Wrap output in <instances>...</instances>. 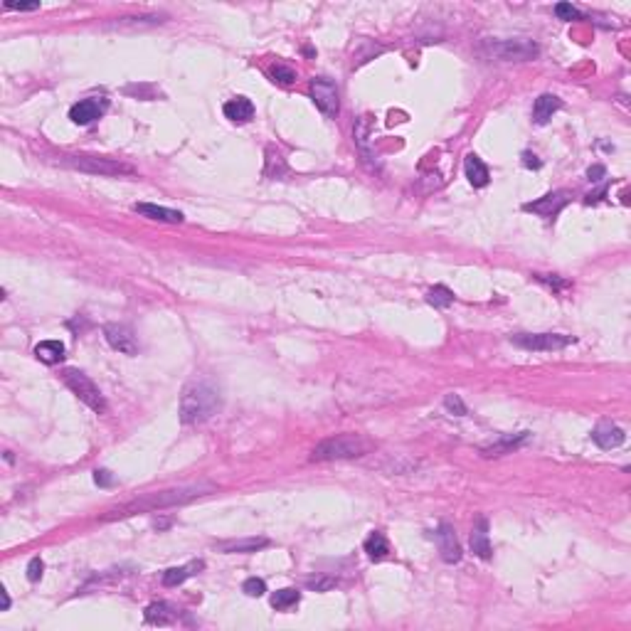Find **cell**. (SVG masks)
I'll list each match as a JSON object with an SVG mask.
<instances>
[{"instance_id": "6da1fadb", "label": "cell", "mask_w": 631, "mask_h": 631, "mask_svg": "<svg viewBox=\"0 0 631 631\" xmlns=\"http://www.w3.org/2000/svg\"><path fill=\"white\" fill-rule=\"evenodd\" d=\"M212 484H190V486H180V488H168V491H156V493H146L141 498H133V501L124 503V506H116L111 511H106L104 521H116V518H129L136 516V513H156L163 511V508H173V506H183V503H190L200 495L215 493Z\"/></svg>"}, {"instance_id": "7a4b0ae2", "label": "cell", "mask_w": 631, "mask_h": 631, "mask_svg": "<svg viewBox=\"0 0 631 631\" xmlns=\"http://www.w3.org/2000/svg\"><path fill=\"white\" fill-rule=\"evenodd\" d=\"M219 409V392L208 382H193L180 395V422L200 424Z\"/></svg>"}, {"instance_id": "3957f363", "label": "cell", "mask_w": 631, "mask_h": 631, "mask_svg": "<svg viewBox=\"0 0 631 631\" xmlns=\"http://www.w3.org/2000/svg\"><path fill=\"white\" fill-rule=\"evenodd\" d=\"M368 451L365 439L355 437V434H338V437L324 439L319 447L313 449V461H335V459H355Z\"/></svg>"}, {"instance_id": "277c9868", "label": "cell", "mask_w": 631, "mask_h": 631, "mask_svg": "<svg viewBox=\"0 0 631 631\" xmlns=\"http://www.w3.org/2000/svg\"><path fill=\"white\" fill-rule=\"evenodd\" d=\"M62 382L79 397V400L87 405L89 409H94V412H106V400L104 395L99 392V387L92 382V377L84 375L82 370H64L62 372Z\"/></svg>"}, {"instance_id": "5b68a950", "label": "cell", "mask_w": 631, "mask_h": 631, "mask_svg": "<svg viewBox=\"0 0 631 631\" xmlns=\"http://www.w3.org/2000/svg\"><path fill=\"white\" fill-rule=\"evenodd\" d=\"M64 163L77 171L94 173V175H121V173H133V168L126 163L111 161V158H96V156H64Z\"/></svg>"}, {"instance_id": "8992f818", "label": "cell", "mask_w": 631, "mask_h": 631, "mask_svg": "<svg viewBox=\"0 0 631 631\" xmlns=\"http://www.w3.org/2000/svg\"><path fill=\"white\" fill-rule=\"evenodd\" d=\"M511 343H516L518 348H525V350L548 353V350L567 348L570 343H574V338L563 333H518V335H511Z\"/></svg>"}, {"instance_id": "52a82bcc", "label": "cell", "mask_w": 631, "mask_h": 631, "mask_svg": "<svg viewBox=\"0 0 631 631\" xmlns=\"http://www.w3.org/2000/svg\"><path fill=\"white\" fill-rule=\"evenodd\" d=\"M311 99L313 104L319 106V111L328 119H333L338 114V87H335L331 79L319 77L311 82Z\"/></svg>"}, {"instance_id": "ba28073f", "label": "cell", "mask_w": 631, "mask_h": 631, "mask_svg": "<svg viewBox=\"0 0 631 631\" xmlns=\"http://www.w3.org/2000/svg\"><path fill=\"white\" fill-rule=\"evenodd\" d=\"M540 52L535 42L530 40H501L491 45V55H495L498 59H516V62H525V59H532Z\"/></svg>"}, {"instance_id": "9c48e42d", "label": "cell", "mask_w": 631, "mask_h": 631, "mask_svg": "<svg viewBox=\"0 0 631 631\" xmlns=\"http://www.w3.org/2000/svg\"><path fill=\"white\" fill-rule=\"evenodd\" d=\"M104 338L106 343L111 345L114 350L126 355H136L138 353V340L133 335V331L124 324H106L104 326Z\"/></svg>"}, {"instance_id": "30bf717a", "label": "cell", "mask_w": 631, "mask_h": 631, "mask_svg": "<svg viewBox=\"0 0 631 631\" xmlns=\"http://www.w3.org/2000/svg\"><path fill=\"white\" fill-rule=\"evenodd\" d=\"M567 203H570L567 190H555V193H548L545 198L535 200V203H525L523 210L540 215V217H558L563 212V208H567Z\"/></svg>"}, {"instance_id": "8fae6325", "label": "cell", "mask_w": 631, "mask_h": 631, "mask_svg": "<svg viewBox=\"0 0 631 631\" xmlns=\"http://www.w3.org/2000/svg\"><path fill=\"white\" fill-rule=\"evenodd\" d=\"M434 537H437V548H439V555H442L444 563H449V565L459 563L461 545H459V540H456L454 528L449 525V523H442V525L437 528V532H434Z\"/></svg>"}, {"instance_id": "7c38bea8", "label": "cell", "mask_w": 631, "mask_h": 631, "mask_svg": "<svg viewBox=\"0 0 631 631\" xmlns=\"http://www.w3.org/2000/svg\"><path fill=\"white\" fill-rule=\"evenodd\" d=\"M104 109H106V101H99V99H94V96H89V99L77 101V104L69 109V119L79 126H87V124H92V121L99 119V116L104 114Z\"/></svg>"}, {"instance_id": "4fadbf2b", "label": "cell", "mask_w": 631, "mask_h": 631, "mask_svg": "<svg viewBox=\"0 0 631 631\" xmlns=\"http://www.w3.org/2000/svg\"><path fill=\"white\" fill-rule=\"evenodd\" d=\"M133 212L143 215L148 219H158V222H173V224H180L183 222V212H177V210L171 208H161V205H153V203H136L133 205Z\"/></svg>"}, {"instance_id": "5bb4252c", "label": "cell", "mask_w": 631, "mask_h": 631, "mask_svg": "<svg viewBox=\"0 0 631 631\" xmlns=\"http://www.w3.org/2000/svg\"><path fill=\"white\" fill-rule=\"evenodd\" d=\"M592 439H595V444L602 449H616L626 442V434H624V429L616 427V424H600V427L592 432Z\"/></svg>"}, {"instance_id": "9a60e30c", "label": "cell", "mask_w": 631, "mask_h": 631, "mask_svg": "<svg viewBox=\"0 0 631 631\" xmlns=\"http://www.w3.org/2000/svg\"><path fill=\"white\" fill-rule=\"evenodd\" d=\"M464 171H466V177H469V183L474 185V188H486V185H488L491 173L476 153H469V156L464 158Z\"/></svg>"}, {"instance_id": "2e32d148", "label": "cell", "mask_w": 631, "mask_h": 631, "mask_svg": "<svg viewBox=\"0 0 631 631\" xmlns=\"http://www.w3.org/2000/svg\"><path fill=\"white\" fill-rule=\"evenodd\" d=\"M471 550L474 555H479L481 560L491 558V540H488V521L486 518H479L471 530Z\"/></svg>"}, {"instance_id": "e0dca14e", "label": "cell", "mask_w": 631, "mask_h": 631, "mask_svg": "<svg viewBox=\"0 0 631 631\" xmlns=\"http://www.w3.org/2000/svg\"><path fill=\"white\" fill-rule=\"evenodd\" d=\"M64 353H67V348H64L62 340H42V343L35 345L37 360H42L45 365H57V363H62Z\"/></svg>"}, {"instance_id": "ac0fdd59", "label": "cell", "mask_w": 631, "mask_h": 631, "mask_svg": "<svg viewBox=\"0 0 631 631\" xmlns=\"http://www.w3.org/2000/svg\"><path fill=\"white\" fill-rule=\"evenodd\" d=\"M560 106H563V101H560L558 96H553V94H540V96H537V99H535V106H532V119H535V124H537V126L548 124V121L553 119V114L560 109Z\"/></svg>"}, {"instance_id": "d6986e66", "label": "cell", "mask_w": 631, "mask_h": 631, "mask_svg": "<svg viewBox=\"0 0 631 631\" xmlns=\"http://www.w3.org/2000/svg\"><path fill=\"white\" fill-rule=\"evenodd\" d=\"M224 116L230 121H235V124H247L254 116V104L247 96H237V99L224 104Z\"/></svg>"}, {"instance_id": "ffe728a7", "label": "cell", "mask_w": 631, "mask_h": 631, "mask_svg": "<svg viewBox=\"0 0 631 631\" xmlns=\"http://www.w3.org/2000/svg\"><path fill=\"white\" fill-rule=\"evenodd\" d=\"M175 619V611L168 602H153V604L146 607V624H156V626H166Z\"/></svg>"}, {"instance_id": "44dd1931", "label": "cell", "mask_w": 631, "mask_h": 631, "mask_svg": "<svg viewBox=\"0 0 631 631\" xmlns=\"http://www.w3.org/2000/svg\"><path fill=\"white\" fill-rule=\"evenodd\" d=\"M269 540L266 537H245V540H232V543H222L219 550L222 553H256V550L266 548Z\"/></svg>"}, {"instance_id": "7402d4cb", "label": "cell", "mask_w": 631, "mask_h": 631, "mask_svg": "<svg viewBox=\"0 0 631 631\" xmlns=\"http://www.w3.org/2000/svg\"><path fill=\"white\" fill-rule=\"evenodd\" d=\"M195 570H203V563H190V565H183V567H171L163 572V584L166 587H177V584H183L185 579L190 577V574H195Z\"/></svg>"}, {"instance_id": "603a6c76", "label": "cell", "mask_w": 631, "mask_h": 631, "mask_svg": "<svg viewBox=\"0 0 631 631\" xmlns=\"http://www.w3.org/2000/svg\"><path fill=\"white\" fill-rule=\"evenodd\" d=\"M363 548H365V553H368V558L370 560H385L387 555H390V545H387L385 535H382L380 530L370 532Z\"/></svg>"}, {"instance_id": "cb8c5ba5", "label": "cell", "mask_w": 631, "mask_h": 631, "mask_svg": "<svg viewBox=\"0 0 631 631\" xmlns=\"http://www.w3.org/2000/svg\"><path fill=\"white\" fill-rule=\"evenodd\" d=\"M427 301L432 303L434 308H447V306H451V303H454V291H451V289H447V287H442V284H439V287L429 289V293H427Z\"/></svg>"}, {"instance_id": "d4e9b609", "label": "cell", "mask_w": 631, "mask_h": 631, "mask_svg": "<svg viewBox=\"0 0 631 631\" xmlns=\"http://www.w3.org/2000/svg\"><path fill=\"white\" fill-rule=\"evenodd\" d=\"M298 600H301V595H298L296 590H291V587H287V590L274 592V595H272V607H274V609H279V611H284V609H289V607L298 604Z\"/></svg>"}, {"instance_id": "484cf974", "label": "cell", "mask_w": 631, "mask_h": 631, "mask_svg": "<svg viewBox=\"0 0 631 631\" xmlns=\"http://www.w3.org/2000/svg\"><path fill=\"white\" fill-rule=\"evenodd\" d=\"M525 439H528V432L518 434V439L506 437L501 444H493V447L484 449V451H481V454H484V456H501V454H506V451H511V449H516L518 444H523V442H525Z\"/></svg>"}, {"instance_id": "4316f807", "label": "cell", "mask_w": 631, "mask_h": 631, "mask_svg": "<svg viewBox=\"0 0 631 631\" xmlns=\"http://www.w3.org/2000/svg\"><path fill=\"white\" fill-rule=\"evenodd\" d=\"M242 592H245L247 597H261L266 592V582L259 577H249V579H245V584H242Z\"/></svg>"}, {"instance_id": "83f0119b", "label": "cell", "mask_w": 631, "mask_h": 631, "mask_svg": "<svg viewBox=\"0 0 631 631\" xmlns=\"http://www.w3.org/2000/svg\"><path fill=\"white\" fill-rule=\"evenodd\" d=\"M444 407H447L451 414H456V417H464V414L469 412V409H466V405L461 402L459 395H447V397H444Z\"/></svg>"}, {"instance_id": "f1b7e54d", "label": "cell", "mask_w": 631, "mask_h": 631, "mask_svg": "<svg viewBox=\"0 0 631 631\" xmlns=\"http://www.w3.org/2000/svg\"><path fill=\"white\" fill-rule=\"evenodd\" d=\"M272 77L274 82H282V84H291L293 79H296V72L289 67H284V64H277V67L272 69Z\"/></svg>"}, {"instance_id": "f546056e", "label": "cell", "mask_w": 631, "mask_h": 631, "mask_svg": "<svg viewBox=\"0 0 631 631\" xmlns=\"http://www.w3.org/2000/svg\"><path fill=\"white\" fill-rule=\"evenodd\" d=\"M555 15H558L560 20H577L579 10L574 6H570V3H558V6H555Z\"/></svg>"}, {"instance_id": "4dcf8cb0", "label": "cell", "mask_w": 631, "mask_h": 631, "mask_svg": "<svg viewBox=\"0 0 631 631\" xmlns=\"http://www.w3.org/2000/svg\"><path fill=\"white\" fill-rule=\"evenodd\" d=\"M42 570H45L42 560L40 558H32L30 565H27V579H30V582H37V579L42 577Z\"/></svg>"}, {"instance_id": "1f68e13d", "label": "cell", "mask_w": 631, "mask_h": 631, "mask_svg": "<svg viewBox=\"0 0 631 631\" xmlns=\"http://www.w3.org/2000/svg\"><path fill=\"white\" fill-rule=\"evenodd\" d=\"M308 587H311V590H316V592H326V590H331V587H335V579H331V577L308 579Z\"/></svg>"}, {"instance_id": "d6a6232c", "label": "cell", "mask_w": 631, "mask_h": 631, "mask_svg": "<svg viewBox=\"0 0 631 631\" xmlns=\"http://www.w3.org/2000/svg\"><path fill=\"white\" fill-rule=\"evenodd\" d=\"M40 3H6V10H20V13H30L37 10Z\"/></svg>"}, {"instance_id": "836d02e7", "label": "cell", "mask_w": 631, "mask_h": 631, "mask_svg": "<svg viewBox=\"0 0 631 631\" xmlns=\"http://www.w3.org/2000/svg\"><path fill=\"white\" fill-rule=\"evenodd\" d=\"M94 481H96V484H99V486H104V488H106V486H111V484H114V479H111V474H109V471H104V469L94 471Z\"/></svg>"}, {"instance_id": "e575fe53", "label": "cell", "mask_w": 631, "mask_h": 631, "mask_svg": "<svg viewBox=\"0 0 631 631\" xmlns=\"http://www.w3.org/2000/svg\"><path fill=\"white\" fill-rule=\"evenodd\" d=\"M604 175H607V171H604V168H602V166H592L590 171H587V177H590L592 183H600V180H602V177H604Z\"/></svg>"}, {"instance_id": "d590c367", "label": "cell", "mask_w": 631, "mask_h": 631, "mask_svg": "<svg viewBox=\"0 0 631 631\" xmlns=\"http://www.w3.org/2000/svg\"><path fill=\"white\" fill-rule=\"evenodd\" d=\"M537 282H545V284H548V287H555V289H567V287H570L567 282H560L558 277L548 279V277H543V274H537Z\"/></svg>"}, {"instance_id": "8d00e7d4", "label": "cell", "mask_w": 631, "mask_h": 631, "mask_svg": "<svg viewBox=\"0 0 631 631\" xmlns=\"http://www.w3.org/2000/svg\"><path fill=\"white\" fill-rule=\"evenodd\" d=\"M523 166H525V168H535V171H537V168L543 166V163L537 161V158L532 156V153H523Z\"/></svg>"}, {"instance_id": "74e56055", "label": "cell", "mask_w": 631, "mask_h": 631, "mask_svg": "<svg viewBox=\"0 0 631 631\" xmlns=\"http://www.w3.org/2000/svg\"><path fill=\"white\" fill-rule=\"evenodd\" d=\"M10 609V597H8V592L3 590V611H8Z\"/></svg>"}]
</instances>
